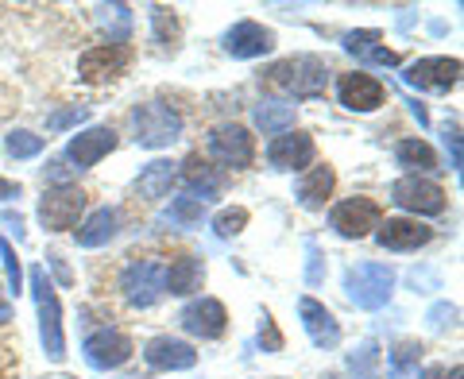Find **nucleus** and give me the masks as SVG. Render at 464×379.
Returning a JSON list of instances; mask_svg holds the SVG:
<instances>
[{
	"mask_svg": "<svg viewBox=\"0 0 464 379\" xmlns=\"http://www.w3.org/2000/svg\"><path fill=\"white\" fill-rule=\"evenodd\" d=\"M325 279V267H322V252H317V244H310V267H306V283L317 287Z\"/></svg>",
	"mask_w": 464,
	"mask_h": 379,
	"instance_id": "58836bf2",
	"label": "nucleus"
},
{
	"mask_svg": "<svg viewBox=\"0 0 464 379\" xmlns=\"http://www.w3.org/2000/svg\"><path fill=\"white\" fill-rule=\"evenodd\" d=\"M47 179H51V182H58V186H66V179H70L66 163H51V167H47Z\"/></svg>",
	"mask_w": 464,
	"mask_h": 379,
	"instance_id": "79ce46f5",
	"label": "nucleus"
},
{
	"mask_svg": "<svg viewBox=\"0 0 464 379\" xmlns=\"http://www.w3.org/2000/svg\"><path fill=\"white\" fill-rule=\"evenodd\" d=\"M252 116L264 136H283L286 128L295 124V105H286V101H259Z\"/></svg>",
	"mask_w": 464,
	"mask_h": 379,
	"instance_id": "393cba45",
	"label": "nucleus"
},
{
	"mask_svg": "<svg viewBox=\"0 0 464 379\" xmlns=\"http://www.w3.org/2000/svg\"><path fill=\"white\" fill-rule=\"evenodd\" d=\"M391 290H395V271L387 264H356L344 271V295L353 298L360 310H380V306H387Z\"/></svg>",
	"mask_w": 464,
	"mask_h": 379,
	"instance_id": "39448f33",
	"label": "nucleus"
},
{
	"mask_svg": "<svg viewBox=\"0 0 464 379\" xmlns=\"http://www.w3.org/2000/svg\"><path fill=\"white\" fill-rule=\"evenodd\" d=\"M375 39H380V32H348V35H344V47L353 51V54H364V58H368Z\"/></svg>",
	"mask_w": 464,
	"mask_h": 379,
	"instance_id": "e433bc0d",
	"label": "nucleus"
},
{
	"mask_svg": "<svg viewBox=\"0 0 464 379\" xmlns=\"http://www.w3.org/2000/svg\"><path fill=\"white\" fill-rule=\"evenodd\" d=\"M418 364H422V345H418V341H402L395 353H391L387 379H418Z\"/></svg>",
	"mask_w": 464,
	"mask_h": 379,
	"instance_id": "cd10ccee",
	"label": "nucleus"
},
{
	"mask_svg": "<svg viewBox=\"0 0 464 379\" xmlns=\"http://www.w3.org/2000/svg\"><path fill=\"white\" fill-rule=\"evenodd\" d=\"M151 20H155V35H159V43L174 47V39H179V20H174L167 8H155V12H151Z\"/></svg>",
	"mask_w": 464,
	"mask_h": 379,
	"instance_id": "72a5a7b5",
	"label": "nucleus"
},
{
	"mask_svg": "<svg viewBox=\"0 0 464 379\" xmlns=\"http://www.w3.org/2000/svg\"><path fill=\"white\" fill-rule=\"evenodd\" d=\"M5 148H8L12 159H32V155L43 151V136H35V132H12Z\"/></svg>",
	"mask_w": 464,
	"mask_h": 379,
	"instance_id": "7c9ffc66",
	"label": "nucleus"
},
{
	"mask_svg": "<svg viewBox=\"0 0 464 379\" xmlns=\"http://www.w3.org/2000/svg\"><path fill=\"white\" fill-rule=\"evenodd\" d=\"M201 283H206V264H201L198 256H179L170 259V267L163 275V290L167 295H194V290H201Z\"/></svg>",
	"mask_w": 464,
	"mask_h": 379,
	"instance_id": "412c9836",
	"label": "nucleus"
},
{
	"mask_svg": "<svg viewBox=\"0 0 464 379\" xmlns=\"http://www.w3.org/2000/svg\"><path fill=\"white\" fill-rule=\"evenodd\" d=\"M271 47H275V32L264 24H256V20H240L225 32V51L232 58H259Z\"/></svg>",
	"mask_w": 464,
	"mask_h": 379,
	"instance_id": "f3484780",
	"label": "nucleus"
},
{
	"mask_svg": "<svg viewBox=\"0 0 464 379\" xmlns=\"http://www.w3.org/2000/svg\"><path fill=\"white\" fill-rule=\"evenodd\" d=\"M74 232H78V244L82 248H101V244H109L116 232H121V213L105 206V209H97V213L85 217V221Z\"/></svg>",
	"mask_w": 464,
	"mask_h": 379,
	"instance_id": "b1692460",
	"label": "nucleus"
},
{
	"mask_svg": "<svg viewBox=\"0 0 464 379\" xmlns=\"http://www.w3.org/2000/svg\"><path fill=\"white\" fill-rule=\"evenodd\" d=\"M12 198H20V182L0 179V201H12Z\"/></svg>",
	"mask_w": 464,
	"mask_h": 379,
	"instance_id": "37998d69",
	"label": "nucleus"
},
{
	"mask_svg": "<svg viewBox=\"0 0 464 379\" xmlns=\"http://www.w3.org/2000/svg\"><path fill=\"white\" fill-rule=\"evenodd\" d=\"M174 179H179V167H174L170 159H155V163L143 167V174L136 179V194H140L143 201H159V198L170 194Z\"/></svg>",
	"mask_w": 464,
	"mask_h": 379,
	"instance_id": "5701e85b",
	"label": "nucleus"
},
{
	"mask_svg": "<svg viewBox=\"0 0 464 379\" xmlns=\"http://www.w3.org/2000/svg\"><path fill=\"white\" fill-rule=\"evenodd\" d=\"M244 225H248V209L244 206H232V209H221L213 217V228H217V237H240Z\"/></svg>",
	"mask_w": 464,
	"mask_h": 379,
	"instance_id": "c756f323",
	"label": "nucleus"
},
{
	"mask_svg": "<svg viewBox=\"0 0 464 379\" xmlns=\"http://www.w3.org/2000/svg\"><path fill=\"white\" fill-rule=\"evenodd\" d=\"M406 85H414V90H453L460 82V63L457 58H418L414 66H406Z\"/></svg>",
	"mask_w": 464,
	"mask_h": 379,
	"instance_id": "f8f14e48",
	"label": "nucleus"
},
{
	"mask_svg": "<svg viewBox=\"0 0 464 379\" xmlns=\"http://www.w3.org/2000/svg\"><path fill=\"white\" fill-rule=\"evenodd\" d=\"M182 167H186V170H182V174H186V182H190V186L198 190L201 201L213 198L217 190H221V174H217V170H213V167H209V163H206V159H201L198 151H194L190 159H186ZM198 194H194V198H198Z\"/></svg>",
	"mask_w": 464,
	"mask_h": 379,
	"instance_id": "a878e982",
	"label": "nucleus"
},
{
	"mask_svg": "<svg viewBox=\"0 0 464 379\" xmlns=\"http://www.w3.org/2000/svg\"><path fill=\"white\" fill-rule=\"evenodd\" d=\"M132 132H136V143L140 148H170L174 140L182 136V116L174 112L170 105H159V101H148V105L132 109Z\"/></svg>",
	"mask_w": 464,
	"mask_h": 379,
	"instance_id": "20e7f679",
	"label": "nucleus"
},
{
	"mask_svg": "<svg viewBox=\"0 0 464 379\" xmlns=\"http://www.w3.org/2000/svg\"><path fill=\"white\" fill-rule=\"evenodd\" d=\"M201 217H206V201H201V198L186 194V198H174V201H170V221H174V225L194 228V225H201Z\"/></svg>",
	"mask_w": 464,
	"mask_h": 379,
	"instance_id": "c85d7f7f",
	"label": "nucleus"
},
{
	"mask_svg": "<svg viewBox=\"0 0 464 379\" xmlns=\"http://www.w3.org/2000/svg\"><path fill=\"white\" fill-rule=\"evenodd\" d=\"M85 360H90V368H97V372L124 368V364L132 360V341H128V333L105 326L85 337Z\"/></svg>",
	"mask_w": 464,
	"mask_h": 379,
	"instance_id": "9b49d317",
	"label": "nucleus"
},
{
	"mask_svg": "<svg viewBox=\"0 0 464 379\" xmlns=\"http://www.w3.org/2000/svg\"><path fill=\"white\" fill-rule=\"evenodd\" d=\"M383 221V209H380V201H372V198H344L341 206H333L329 213V225L337 228V237L344 240H364L372 228H380Z\"/></svg>",
	"mask_w": 464,
	"mask_h": 379,
	"instance_id": "1a4fd4ad",
	"label": "nucleus"
},
{
	"mask_svg": "<svg viewBox=\"0 0 464 379\" xmlns=\"http://www.w3.org/2000/svg\"><path fill=\"white\" fill-rule=\"evenodd\" d=\"M264 85L286 93V97H322L329 85V66L314 54H295V58L275 63L264 74Z\"/></svg>",
	"mask_w": 464,
	"mask_h": 379,
	"instance_id": "f257e3e1",
	"label": "nucleus"
},
{
	"mask_svg": "<svg viewBox=\"0 0 464 379\" xmlns=\"http://www.w3.org/2000/svg\"><path fill=\"white\" fill-rule=\"evenodd\" d=\"M179 322H182L186 333H194V337H201V341H217V337H225L228 314H225V306L217 302V298H194V302L182 310Z\"/></svg>",
	"mask_w": 464,
	"mask_h": 379,
	"instance_id": "ddd939ff",
	"label": "nucleus"
},
{
	"mask_svg": "<svg viewBox=\"0 0 464 379\" xmlns=\"http://www.w3.org/2000/svg\"><path fill=\"white\" fill-rule=\"evenodd\" d=\"M32 290H35V306H39V341L47 360H63L66 356V333H63V306H58V295L47 279V271L35 267L32 271Z\"/></svg>",
	"mask_w": 464,
	"mask_h": 379,
	"instance_id": "f03ea898",
	"label": "nucleus"
},
{
	"mask_svg": "<svg viewBox=\"0 0 464 379\" xmlns=\"http://www.w3.org/2000/svg\"><path fill=\"white\" fill-rule=\"evenodd\" d=\"M380 244L383 248H391V252H418V248H426L430 240H433V228L430 225H422L414 217H391V221H380Z\"/></svg>",
	"mask_w": 464,
	"mask_h": 379,
	"instance_id": "dca6fc26",
	"label": "nucleus"
},
{
	"mask_svg": "<svg viewBox=\"0 0 464 379\" xmlns=\"http://www.w3.org/2000/svg\"><path fill=\"white\" fill-rule=\"evenodd\" d=\"M143 360L155 372H186V368H194L198 353H194V345H186L179 337H155L143 348Z\"/></svg>",
	"mask_w": 464,
	"mask_h": 379,
	"instance_id": "a211bd4d",
	"label": "nucleus"
},
{
	"mask_svg": "<svg viewBox=\"0 0 464 379\" xmlns=\"http://www.w3.org/2000/svg\"><path fill=\"white\" fill-rule=\"evenodd\" d=\"M445 143H449V148H453V167L460 170V132H457V124L445 132Z\"/></svg>",
	"mask_w": 464,
	"mask_h": 379,
	"instance_id": "a19ab883",
	"label": "nucleus"
},
{
	"mask_svg": "<svg viewBox=\"0 0 464 379\" xmlns=\"http://www.w3.org/2000/svg\"><path fill=\"white\" fill-rule=\"evenodd\" d=\"M12 322V306H8V298L5 295H0V329H5Z\"/></svg>",
	"mask_w": 464,
	"mask_h": 379,
	"instance_id": "c03bdc74",
	"label": "nucleus"
},
{
	"mask_svg": "<svg viewBox=\"0 0 464 379\" xmlns=\"http://www.w3.org/2000/svg\"><path fill=\"white\" fill-rule=\"evenodd\" d=\"M391 201L399 209H411V213H422V217H438L445 213V190L438 182L422 179V174H406L391 186Z\"/></svg>",
	"mask_w": 464,
	"mask_h": 379,
	"instance_id": "9d476101",
	"label": "nucleus"
},
{
	"mask_svg": "<svg viewBox=\"0 0 464 379\" xmlns=\"http://www.w3.org/2000/svg\"><path fill=\"white\" fill-rule=\"evenodd\" d=\"M457 322V306H449V302H438L430 310V326L433 329H445V326H453Z\"/></svg>",
	"mask_w": 464,
	"mask_h": 379,
	"instance_id": "4c0bfd02",
	"label": "nucleus"
},
{
	"mask_svg": "<svg viewBox=\"0 0 464 379\" xmlns=\"http://www.w3.org/2000/svg\"><path fill=\"white\" fill-rule=\"evenodd\" d=\"M112 148H116V132H112V128H90V132H78L74 140H70L66 159H70V163H78V167H97Z\"/></svg>",
	"mask_w": 464,
	"mask_h": 379,
	"instance_id": "aec40b11",
	"label": "nucleus"
},
{
	"mask_svg": "<svg viewBox=\"0 0 464 379\" xmlns=\"http://www.w3.org/2000/svg\"><path fill=\"white\" fill-rule=\"evenodd\" d=\"M259 345H264L267 353H279L283 348V333H279V326H275L271 314H264V326H259Z\"/></svg>",
	"mask_w": 464,
	"mask_h": 379,
	"instance_id": "f704fd0d",
	"label": "nucleus"
},
{
	"mask_svg": "<svg viewBox=\"0 0 464 379\" xmlns=\"http://www.w3.org/2000/svg\"><path fill=\"white\" fill-rule=\"evenodd\" d=\"M314 136L306 132H283L267 143V163L275 170H302L314 163Z\"/></svg>",
	"mask_w": 464,
	"mask_h": 379,
	"instance_id": "4468645a",
	"label": "nucleus"
},
{
	"mask_svg": "<svg viewBox=\"0 0 464 379\" xmlns=\"http://www.w3.org/2000/svg\"><path fill=\"white\" fill-rule=\"evenodd\" d=\"M298 314H302V326H306L310 341H314L317 348H337V345H341V326H337V317H333L317 298H302V302H298Z\"/></svg>",
	"mask_w": 464,
	"mask_h": 379,
	"instance_id": "6ab92c4d",
	"label": "nucleus"
},
{
	"mask_svg": "<svg viewBox=\"0 0 464 379\" xmlns=\"http://www.w3.org/2000/svg\"><path fill=\"white\" fill-rule=\"evenodd\" d=\"M375 368H380V348H375V341L360 345V353L353 356V372H356V379H375Z\"/></svg>",
	"mask_w": 464,
	"mask_h": 379,
	"instance_id": "2f4dec72",
	"label": "nucleus"
},
{
	"mask_svg": "<svg viewBox=\"0 0 464 379\" xmlns=\"http://www.w3.org/2000/svg\"><path fill=\"white\" fill-rule=\"evenodd\" d=\"M368 58H372V63H380V66H395V63H399V54H395V51H387V47H372Z\"/></svg>",
	"mask_w": 464,
	"mask_h": 379,
	"instance_id": "ea45409f",
	"label": "nucleus"
},
{
	"mask_svg": "<svg viewBox=\"0 0 464 379\" xmlns=\"http://www.w3.org/2000/svg\"><path fill=\"white\" fill-rule=\"evenodd\" d=\"M128 66H132V47L128 43H101V47H90L78 58V78L85 85H105L121 78Z\"/></svg>",
	"mask_w": 464,
	"mask_h": 379,
	"instance_id": "423d86ee",
	"label": "nucleus"
},
{
	"mask_svg": "<svg viewBox=\"0 0 464 379\" xmlns=\"http://www.w3.org/2000/svg\"><path fill=\"white\" fill-rule=\"evenodd\" d=\"M85 116H90V109L74 105V109H66V112H54L51 121H47V128H51V132H63V128H70V124H82Z\"/></svg>",
	"mask_w": 464,
	"mask_h": 379,
	"instance_id": "c9c22d12",
	"label": "nucleus"
},
{
	"mask_svg": "<svg viewBox=\"0 0 464 379\" xmlns=\"http://www.w3.org/2000/svg\"><path fill=\"white\" fill-rule=\"evenodd\" d=\"M209 159L228 170H248L256 163V140L244 124H221L209 132Z\"/></svg>",
	"mask_w": 464,
	"mask_h": 379,
	"instance_id": "6e6552de",
	"label": "nucleus"
},
{
	"mask_svg": "<svg viewBox=\"0 0 464 379\" xmlns=\"http://www.w3.org/2000/svg\"><path fill=\"white\" fill-rule=\"evenodd\" d=\"M0 259H5V275H8V287L12 295H20V283H24V271H20V259H16V248L8 240H0Z\"/></svg>",
	"mask_w": 464,
	"mask_h": 379,
	"instance_id": "473e14b6",
	"label": "nucleus"
},
{
	"mask_svg": "<svg viewBox=\"0 0 464 379\" xmlns=\"http://www.w3.org/2000/svg\"><path fill=\"white\" fill-rule=\"evenodd\" d=\"M85 190L78 186H51L47 194H43L39 201V221L47 232H66V228H74L82 221V213H85Z\"/></svg>",
	"mask_w": 464,
	"mask_h": 379,
	"instance_id": "0eeeda50",
	"label": "nucleus"
},
{
	"mask_svg": "<svg viewBox=\"0 0 464 379\" xmlns=\"http://www.w3.org/2000/svg\"><path fill=\"white\" fill-rule=\"evenodd\" d=\"M399 167H411V170H438V155L426 140H402L395 148Z\"/></svg>",
	"mask_w": 464,
	"mask_h": 379,
	"instance_id": "bb28decb",
	"label": "nucleus"
},
{
	"mask_svg": "<svg viewBox=\"0 0 464 379\" xmlns=\"http://www.w3.org/2000/svg\"><path fill=\"white\" fill-rule=\"evenodd\" d=\"M337 97H341L344 109H353V112H372V109L383 105L387 90H383V82H375L372 74H360V70H353V74H341Z\"/></svg>",
	"mask_w": 464,
	"mask_h": 379,
	"instance_id": "2eb2a0df",
	"label": "nucleus"
},
{
	"mask_svg": "<svg viewBox=\"0 0 464 379\" xmlns=\"http://www.w3.org/2000/svg\"><path fill=\"white\" fill-rule=\"evenodd\" d=\"M163 275H167L163 259H151V256L132 259V264L124 267V275H121L124 302L132 306V310H151V306L167 295V290H163Z\"/></svg>",
	"mask_w": 464,
	"mask_h": 379,
	"instance_id": "7ed1b4c3",
	"label": "nucleus"
},
{
	"mask_svg": "<svg viewBox=\"0 0 464 379\" xmlns=\"http://www.w3.org/2000/svg\"><path fill=\"white\" fill-rule=\"evenodd\" d=\"M333 186H337V174H333L329 163H317L310 167L306 174H302V182H298V201L306 209H322L329 194H333Z\"/></svg>",
	"mask_w": 464,
	"mask_h": 379,
	"instance_id": "4be33fe9",
	"label": "nucleus"
},
{
	"mask_svg": "<svg viewBox=\"0 0 464 379\" xmlns=\"http://www.w3.org/2000/svg\"><path fill=\"white\" fill-rule=\"evenodd\" d=\"M5 225H8V228H16V237L24 232V221H20V213H5Z\"/></svg>",
	"mask_w": 464,
	"mask_h": 379,
	"instance_id": "a18cd8bd",
	"label": "nucleus"
}]
</instances>
